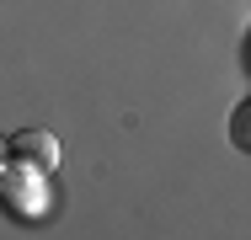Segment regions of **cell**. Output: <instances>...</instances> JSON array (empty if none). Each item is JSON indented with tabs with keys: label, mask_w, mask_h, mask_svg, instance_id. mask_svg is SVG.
Masks as SVG:
<instances>
[{
	"label": "cell",
	"mask_w": 251,
	"mask_h": 240,
	"mask_svg": "<svg viewBox=\"0 0 251 240\" xmlns=\"http://www.w3.org/2000/svg\"><path fill=\"white\" fill-rule=\"evenodd\" d=\"M5 149H11L16 160L43 166V171H53V166H59V139H53L49 128H22V134H11V139H5Z\"/></svg>",
	"instance_id": "obj_2"
},
{
	"label": "cell",
	"mask_w": 251,
	"mask_h": 240,
	"mask_svg": "<svg viewBox=\"0 0 251 240\" xmlns=\"http://www.w3.org/2000/svg\"><path fill=\"white\" fill-rule=\"evenodd\" d=\"M246 64H251V38H246Z\"/></svg>",
	"instance_id": "obj_5"
},
{
	"label": "cell",
	"mask_w": 251,
	"mask_h": 240,
	"mask_svg": "<svg viewBox=\"0 0 251 240\" xmlns=\"http://www.w3.org/2000/svg\"><path fill=\"white\" fill-rule=\"evenodd\" d=\"M5 160H11V149H5V139H0V166H5Z\"/></svg>",
	"instance_id": "obj_4"
},
{
	"label": "cell",
	"mask_w": 251,
	"mask_h": 240,
	"mask_svg": "<svg viewBox=\"0 0 251 240\" xmlns=\"http://www.w3.org/2000/svg\"><path fill=\"white\" fill-rule=\"evenodd\" d=\"M230 139L241 144V149H251V101L235 107V118H230Z\"/></svg>",
	"instance_id": "obj_3"
},
{
	"label": "cell",
	"mask_w": 251,
	"mask_h": 240,
	"mask_svg": "<svg viewBox=\"0 0 251 240\" xmlns=\"http://www.w3.org/2000/svg\"><path fill=\"white\" fill-rule=\"evenodd\" d=\"M53 203L49 192V171L43 166H32V160H5L0 166V208L5 214H16V219H43Z\"/></svg>",
	"instance_id": "obj_1"
}]
</instances>
